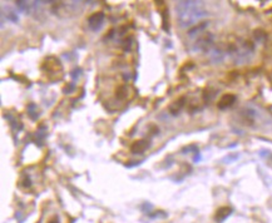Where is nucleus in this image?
I'll use <instances>...</instances> for the list:
<instances>
[{
	"mask_svg": "<svg viewBox=\"0 0 272 223\" xmlns=\"http://www.w3.org/2000/svg\"><path fill=\"white\" fill-rule=\"evenodd\" d=\"M208 15L203 0H181L176 5V16L181 28H192Z\"/></svg>",
	"mask_w": 272,
	"mask_h": 223,
	"instance_id": "nucleus-1",
	"label": "nucleus"
},
{
	"mask_svg": "<svg viewBox=\"0 0 272 223\" xmlns=\"http://www.w3.org/2000/svg\"><path fill=\"white\" fill-rule=\"evenodd\" d=\"M212 45H213V35L208 31H203L202 34H199L198 36H196L193 39L192 50L196 53H198V52L208 53L212 49Z\"/></svg>",
	"mask_w": 272,
	"mask_h": 223,
	"instance_id": "nucleus-2",
	"label": "nucleus"
},
{
	"mask_svg": "<svg viewBox=\"0 0 272 223\" xmlns=\"http://www.w3.org/2000/svg\"><path fill=\"white\" fill-rule=\"evenodd\" d=\"M252 50H253V48L250 43H243L240 46H232L231 54H232L233 59L236 60V63H245L246 60L250 59Z\"/></svg>",
	"mask_w": 272,
	"mask_h": 223,
	"instance_id": "nucleus-3",
	"label": "nucleus"
},
{
	"mask_svg": "<svg viewBox=\"0 0 272 223\" xmlns=\"http://www.w3.org/2000/svg\"><path fill=\"white\" fill-rule=\"evenodd\" d=\"M43 0H16V8L21 13L33 14L40 9Z\"/></svg>",
	"mask_w": 272,
	"mask_h": 223,
	"instance_id": "nucleus-4",
	"label": "nucleus"
},
{
	"mask_svg": "<svg viewBox=\"0 0 272 223\" xmlns=\"http://www.w3.org/2000/svg\"><path fill=\"white\" fill-rule=\"evenodd\" d=\"M104 14L102 11H98V13H94L92 14L91 16L88 18V26L91 28L93 31H97L99 30L103 24H104Z\"/></svg>",
	"mask_w": 272,
	"mask_h": 223,
	"instance_id": "nucleus-5",
	"label": "nucleus"
},
{
	"mask_svg": "<svg viewBox=\"0 0 272 223\" xmlns=\"http://www.w3.org/2000/svg\"><path fill=\"white\" fill-rule=\"evenodd\" d=\"M148 148H149L148 140H146V139H139V140H136V142L132 144L130 150H132V153H134V154H142V153H144Z\"/></svg>",
	"mask_w": 272,
	"mask_h": 223,
	"instance_id": "nucleus-6",
	"label": "nucleus"
},
{
	"mask_svg": "<svg viewBox=\"0 0 272 223\" xmlns=\"http://www.w3.org/2000/svg\"><path fill=\"white\" fill-rule=\"evenodd\" d=\"M236 102V97L233 94H225L221 97V99L218 101V108L219 109H227L230 107H232Z\"/></svg>",
	"mask_w": 272,
	"mask_h": 223,
	"instance_id": "nucleus-7",
	"label": "nucleus"
},
{
	"mask_svg": "<svg viewBox=\"0 0 272 223\" xmlns=\"http://www.w3.org/2000/svg\"><path fill=\"white\" fill-rule=\"evenodd\" d=\"M1 15H3V20H8V21H11V23H18V21H19V15H18V13H16L14 9H11L10 6L3 8Z\"/></svg>",
	"mask_w": 272,
	"mask_h": 223,
	"instance_id": "nucleus-8",
	"label": "nucleus"
},
{
	"mask_svg": "<svg viewBox=\"0 0 272 223\" xmlns=\"http://www.w3.org/2000/svg\"><path fill=\"white\" fill-rule=\"evenodd\" d=\"M231 213H232V208H230V207H221V208L217 209L216 216H214V220H216L217 222H222V221H225Z\"/></svg>",
	"mask_w": 272,
	"mask_h": 223,
	"instance_id": "nucleus-9",
	"label": "nucleus"
},
{
	"mask_svg": "<svg viewBox=\"0 0 272 223\" xmlns=\"http://www.w3.org/2000/svg\"><path fill=\"white\" fill-rule=\"evenodd\" d=\"M184 104H186V98L182 97L180 99L175 101V102L169 106V111H171V113H172L173 115H177V114L182 111V108L184 107Z\"/></svg>",
	"mask_w": 272,
	"mask_h": 223,
	"instance_id": "nucleus-10",
	"label": "nucleus"
},
{
	"mask_svg": "<svg viewBox=\"0 0 272 223\" xmlns=\"http://www.w3.org/2000/svg\"><path fill=\"white\" fill-rule=\"evenodd\" d=\"M208 54H209V59H211L213 63H222L223 59H225V54H223V52L219 50V49H213V48H212V49L208 52Z\"/></svg>",
	"mask_w": 272,
	"mask_h": 223,
	"instance_id": "nucleus-11",
	"label": "nucleus"
},
{
	"mask_svg": "<svg viewBox=\"0 0 272 223\" xmlns=\"http://www.w3.org/2000/svg\"><path fill=\"white\" fill-rule=\"evenodd\" d=\"M28 113H29L30 118H33V119H36L38 115H39V113H38V108H36L35 104H30V106H29V108H28Z\"/></svg>",
	"mask_w": 272,
	"mask_h": 223,
	"instance_id": "nucleus-12",
	"label": "nucleus"
},
{
	"mask_svg": "<svg viewBox=\"0 0 272 223\" xmlns=\"http://www.w3.org/2000/svg\"><path fill=\"white\" fill-rule=\"evenodd\" d=\"M127 89H125V87H119L118 89H117V97L119 98V99H124L125 97H127V92H125Z\"/></svg>",
	"mask_w": 272,
	"mask_h": 223,
	"instance_id": "nucleus-13",
	"label": "nucleus"
},
{
	"mask_svg": "<svg viewBox=\"0 0 272 223\" xmlns=\"http://www.w3.org/2000/svg\"><path fill=\"white\" fill-rule=\"evenodd\" d=\"M24 186H25V187H30V186H31V183H30V179H29V178H26V179L24 181Z\"/></svg>",
	"mask_w": 272,
	"mask_h": 223,
	"instance_id": "nucleus-14",
	"label": "nucleus"
},
{
	"mask_svg": "<svg viewBox=\"0 0 272 223\" xmlns=\"http://www.w3.org/2000/svg\"><path fill=\"white\" fill-rule=\"evenodd\" d=\"M48 223H60V222H59V220H58L57 217H54V218H52Z\"/></svg>",
	"mask_w": 272,
	"mask_h": 223,
	"instance_id": "nucleus-15",
	"label": "nucleus"
},
{
	"mask_svg": "<svg viewBox=\"0 0 272 223\" xmlns=\"http://www.w3.org/2000/svg\"><path fill=\"white\" fill-rule=\"evenodd\" d=\"M177 1H181V0H177Z\"/></svg>",
	"mask_w": 272,
	"mask_h": 223,
	"instance_id": "nucleus-16",
	"label": "nucleus"
}]
</instances>
